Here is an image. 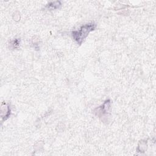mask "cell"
I'll return each mask as SVG.
<instances>
[{
  "mask_svg": "<svg viewBox=\"0 0 156 156\" xmlns=\"http://www.w3.org/2000/svg\"><path fill=\"white\" fill-rule=\"evenodd\" d=\"M96 27L94 23H88L82 26L77 30H73L72 32V36L73 39L79 44H80L83 40L87 37L88 34L94 30Z\"/></svg>",
  "mask_w": 156,
  "mask_h": 156,
  "instance_id": "1",
  "label": "cell"
},
{
  "mask_svg": "<svg viewBox=\"0 0 156 156\" xmlns=\"http://www.w3.org/2000/svg\"><path fill=\"white\" fill-rule=\"evenodd\" d=\"M60 5H61V4H60V1L51 2L49 3V4L46 5V7H47L48 9L54 10V9H58Z\"/></svg>",
  "mask_w": 156,
  "mask_h": 156,
  "instance_id": "2",
  "label": "cell"
}]
</instances>
